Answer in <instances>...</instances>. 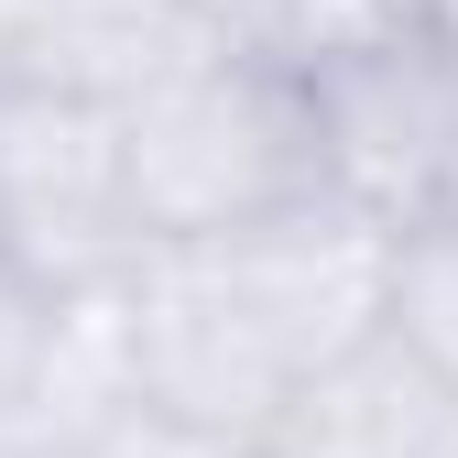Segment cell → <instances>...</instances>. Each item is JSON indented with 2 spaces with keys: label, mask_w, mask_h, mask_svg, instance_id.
Returning a JSON list of instances; mask_svg holds the SVG:
<instances>
[{
  "label": "cell",
  "mask_w": 458,
  "mask_h": 458,
  "mask_svg": "<svg viewBox=\"0 0 458 458\" xmlns=\"http://www.w3.org/2000/svg\"><path fill=\"white\" fill-rule=\"evenodd\" d=\"M208 44H229V33L197 12V0H22V12H12V44H0V66L131 109L153 77H175L186 55H208Z\"/></svg>",
  "instance_id": "6"
},
{
  "label": "cell",
  "mask_w": 458,
  "mask_h": 458,
  "mask_svg": "<svg viewBox=\"0 0 458 458\" xmlns=\"http://www.w3.org/2000/svg\"><path fill=\"white\" fill-rule=\"evenodd\" d=\"M0 251L55 295H121L153 251L121 98L0 66Z\"/></svg>",
  "instance_id": "3"
},
{
  "label": "cell",
  "mask_w": 458,
  "mask_h": 458,
  "mask_svg": "<svg viewBox=\"0 0 458 458\" xmlns=\"http://www.w3.org/2000/svg\"><path fill=\"white\" fill-rule=\"evenodd\" d=\"M197 12L229 33V44H262V55H338L360 44L371 22H393V0H197Z\"/></svg>",
  "instance_id": "9"
},
{
  "label": "cell",
  "mask_w": 458,
  "mask_h": 458,
  "mask_svg": "<svg viewBox=\"0 0 458 458\" xmlns=\"http://www.w3.org/2000/svg\"><path fill=\"white\" fill-rule=\"evenodd\" d=\"M121 131H131V197L153 241H218V229L338 208V142L306 55L208 44L121 109Z\"/></svg>",
  "instance_id": "2"
},
{
  "label": "cell",
  "mask_w": 458,
  "mask_h": 458,
  "mask_svg": "<svg viewBox=\"0 0 458 458\" xmlns=\"http://www.w3.org/2000/svg\"><path fill=\"white\" fill-rule=\"evenodd\" d=\"M109 306H121V371L142 404L229 447H262L295 382L393 317V229L338 197L273 229L153 241Z\"/></svg>",
  "instance_id": "1"
},
{
  "label": "cell",
  "mask_w": 458,
  "mask_h": 458,
  "mask_svg": "<svg viewBox=\"0 0 458 458\" xmlns=\"http://www.w3.org/2000/svg\"><path fill=\"white\" fill-rule=\"evenodd\" d=\"M338 197L404 229L458 218V22H371L360 44L317 55Z\"/></svg>",
  "instance_id": "4"
},
{
  "label": "cell",
  "mask_w": 458,
  "mask_h": 458,
  "mask_svg": "<svg viewBox=\"0 0 458 458\" xmlns=\"http://www.w3.org/2000/svg\"><path fill=\"white\" fill-rule=\"evenodd\" d=\"M262 458H458V382L382 317L295 382V404L262 426Z\"/></svg>",
  "instance_id": "5"
},
{
  "label": "cell",
  "mask_w": 458,
  "mask_h": 458,
  "mask_svg": "<svg viewBox=\"0 0 458 458\" xmlns=\"http://www.w3.org/2000/svg\"><path fill=\"white\" fill-rule=\"evenodd\" d=\"M393 327H404L415 350L458 382V218L393 241Z\"/></svg>",
  "instance_id": "8"
},
{
  "label": "cell",
  "mask_w": 458,
  "mask_h": 458,
  "mask_svg": "<svg viewBox=\"0 0 458 458\" xmlns=\"http://www.w3.org/2000/svg\"><path fill=\"white\" fill-rule=\"evenodd\" d=\"M241 458H262V447H241Z\"/></svg>",
  "instance_id": "11"
},
{
  "label": "cell",
  "mask_w": 458,
  "mask_h": 458,
  "mask_svg": "<svg viewBox=\"0 0 458 458\" xmlns=\"http://www.w3.org/2000/svg\"><path fill=\"white\" fill-rule=\"evenodd\" d=\"M12 12H22V0H0V44H12Z\"/></svg>",
  "instance_id": "10"
},
{
  "label": "cell",
  "mask_w": 458,
  "mask_h": 458,
  "mask_svg": "<svg viewBox=\"0 0 458 458\" xmlns=\"http://www.w3.org/2000/svg\"><path fill=\"white\" fill-rule=\"evenodd\" d=\"M77 306L88 295H55V284H33L12 251H0V426L44 437V404H55V371H66Z\"/></svg>",
  "instance_id": "7"
}]
</instances>
